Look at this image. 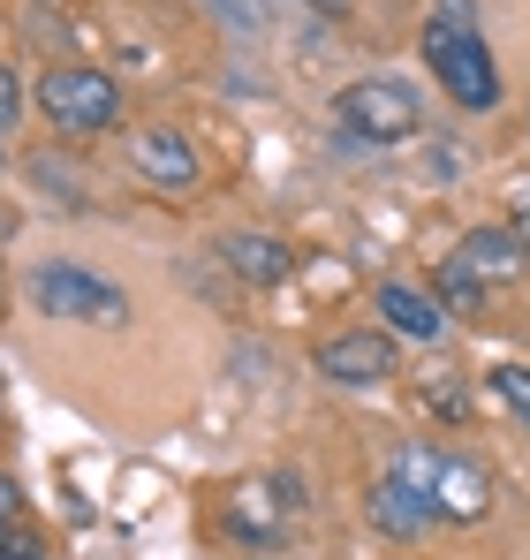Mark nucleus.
Returning <instances> with one entry per match:
<instances>
[{
    "label": "nucleus",
    "instance_id": "f257e3e1",
    "mask_svg": "<svg viewBox=\"0 0 530 560\" xmlns=\"http://www.w3.org/2000/svg\"><path fill=\"white\" fill-rule=\"evenodd\" d=\"M425 61H433L440 92L454 98L462 114H493V106H500V61H493L477 15H470L462 0H447L440 15L425 23Z\"/></svg>",
    "mask_w": 530,
    "mask_h": 560
},
{
    "label": "nucleus",
    "instance_id": "f03ea898",
    "mask_svg": "<svg viewBox=\"0 0 530 560\" xmlns=\"http://www.w3.org/2000/svg\"><path fill=\"white\" fill-rule=\"evenodd\" d=\"M334 121L364 137V144H410L417 121H425V98L410 92L402 77H356L349 92L334 98Z\"/></svg>",
    "mask_w": 530,
    "mask_h": 560
},
{
    "label": "nucleus",
    "instance_id": "7ed1b4c3",
    "mask_svg": "<svg viewBox=\"0 0 530 560\" xmlns=\"http://www.w3.org/2000/svg\"><path fill=\"white\" fill-rule=\"evenodd\" d=\"M38 114H46L61 137H99V129H114L122 92H114L106 69H46V77H38Z\"/></svg>",
    "mask_w": 530,
    "mask_h": 560
},
{
    "label": "nucleus",
    "instance_id": "20e7f679",
    "mask_svg": "<svg viewBox=\"0 0 530 560\" xmlns=\"http://www.w3.org/2000/svg\"><path fill=\"white\" fill-rule=\"evenodd\" d=\"M31 303L46 318H77V326H129V295L114 280L84 273V266H38L31 273Z\"/></svg>",
    "mask_w": 530,
    "mask_h": 560
},
{
    "label": "nucleus",
    "instance_id": "39448f33",
    "mask_svg": "<svg viewBox=\"0 0 530 560\" xmlns=\"http://www.w3.org/2000/svg\"><path fill=\"white\" fill-rule=\"evenodd\" d=\"M394 334H379V326H349V334H326L319 341V378H334V386H379V378H394Z\"/></svg>",
    "mask_w": 530,
    "mask_h": 560
},
{
    "label": "nucleus",
    "instance_id": "423d86ee",
    "mask_svg": "<svg viewBox=\"0 0 530 560\" xmlns=\"http://www.w3.org/2000/svg\"><path fill=\"white\" fill-rule=\"evenodd\" d=\"M454 266L477 280V288H508V280L530 273V250L516 243V228H470L454 243Z\"/></svg>",
    "mask_w": 530,
    "mask_h": 560
},
{
    "label": "nucleus",
    "instance_id": "0eeeda50",
    "mask_svg": "<svg viewBox=\"0 0 530 560\" xmlns=\"http://www.w3.org/2000/svg\"><path fill=\"white\" fill-rule=\"evenodd\" d=\"M129 167L160 189H197V144L182 129H137L129 137Z\"/></svg>",
    "mask_w": 530,
    "mask_h": 560
},
{
    "label": "nucleus",
    "instance_id": "6e6552de",
    "mask_svg": "<svg viewBox=\"0 0 530 560\" xmlns=\"http://www.w3.org/2000/svg\"><path fill=\"white\" fill-rule=\"evenodd\" d=\"M371 311H379L394 334H410V341H440L447 334V303L433 295V288H417V280H379Z\"/></svg>",
    "mask_w": 530,
    "mask_h": 560
},
{
    "label": "nucleus",
    "instance_id": "1a4fd4ad",
    "mask_svg": "<svg viewBox=\"0 0 530 560\" xmlns=\"http://www.w3.org/2000/svg\"><path fill=\"white\" fill-rule=\"evenodd\" d=\"M433 500H440V523H477V515H493V477H485V463H470V455H447Z\"/></svg>",
    "mask_w": 530,
    "mask_h": 560
},
{
    "label": "nucleus",
    "instance_id": "9d476101",
    "mask_svg": "<svg viewBox=\"0 0 530 560\" xmlns=\"http://www.w3.org/2000/svg\"><path fill=\"white\" fill-rule=\"evenodd\" d=\"M433 523H440V508H433L425 492H410V485H394V477L371 485V530H387V538H425Z\"/></svg>",
    "mask_w": 530,
    "mask_h": 560
},
{
    "label": "nucleus",
    "instance_id": "9b49d317",
    "mask_svg": "<svg viewBox=\"0 0 530 560\" xmlns=\"http://www.w3.org/2000/svg\"><path fill=\"white\" fill-rule=\"evenodd\" d=\"M220 250H228V266L251 280V288H280V280L296 273V250L280 235H228Z\"/></svg>",
    "mask_w": 530,
    "mask_h": 560
},
{
    "label": "nucleus",
    "instance_id": "f8f14e48",
    "mask_svg": "<svg viewBox=\"0 0 530 560\" xmlns=\"http://www.w3.org/2000/svg\"><path fill=\"white\" fill-rule=\"evenodd\" d=\"M440 463H447L440 447H425V440H410V447H394V469H387V477L433 500V492H440ZM433 508H440V500H433Z\"/></svg>",
    "mask_w": 530,
    "mask_h": 560
},
{
    "label": "nucleus",
    "instance_id": "ddd939ff",
    "mask_svg": "<svg viewBox=\"0 0 530 560\" xmlns=\"http://www.w3.org/2000/svg\"><path fill=\"white\" fill-rule=\"evenodd\" d=\"M235 530H243V538H258V546H273V538H280V515L265 508V492H251V485L235 492Z\"/></svg>",
    "mask_w": 530,
    "mask_h": 560
},
{
    "label": "nucleus",
    "instance_id": "4468645a",
    "mask_svg": "<svg viewBox=\"0 0 530 560\" xmlns=\"http://www.w3.org/2000/svg\"><path fill=\"white\" fill-rule=\"evenodd\" d=\"M433 295H440L447 311H477V303H485V288H477L470 273H462L454 258H440V273H433Z\"/></svg>",
    "mask_w": 530,
    "mask_h": 560
},
{
    "label": "nucleus",
    "instance_id": "2eb2a0df",
    "mask_svg": "<svg viewBox=\"0 0 530 560\" xmlns=\"http://www.w3.org/2000/svg\"><path fill=\"white\" fill-rule=\"evenodd\" d=\"M493 394L530 424V364H500V372H493Z\"/></svg>",
    "mask_w": 530,
    "mask_h": 560
},
{
    "label": "nucleus",
    "instance_id": "dca6fc26",
    "mask_svg": "<svg viewBox=\"0 0 530 560\" xmlns=\"http://www.w3.org/2000/svg\"><path fill=\"white\" fill-rule=\"evenodd\" d=\"M417 401H425V409H440L447 424H462V409H470V401H462V386H454V378H425V386H417Z\"/></svg>",
    "mask_w": 530,
    "mask_h": 560
},
{
    "label": "nucleus",
    "instance_id": "f3484780",
    "mask_svg": "<svg viewBox=\"0 0 530 560\" xmlns=\"http://www.w3.org/2000/svg\"><path fill=\"white\" fill-rule=\"evenodd\" d=\"M15 114H23V92H15V77H8V69H0V137H8V129H15Z\"/></svg>",
    "mask_w": 530,
    "mask_h": 560
},
{
    "label": "nucleus",
    "instance_id": "a211bd4d",
    "mask_svg": "<svg viewBox=\"0 0 530 560\" xmlns=\"http://www.w3.org/2000/svg\"><path fill=\"white\" fill-rule=\"evenodd\" d=\"M15 508H23V492H15V477H0V538H8V523H15Z\"/></svg>",
    "mask_w": 530,
    "mask_h": 560
},
{
    "label": "nucleus",
    "instance_id": "6ab92c4d",
    "mask_svg": "<svg viewBox=\"0 0 530 560\" xmlns=\"http://www.w3.org/2000/svg\"><path fill=\"white\" fill-rule=\"evenodd\" d=\"M0 560H46V553H38V546H8V538H0Z\"/></svg>",
    "mask_w": 530,
    "mask_h": 560
},
{
    "label": "nucleus",
    "instance_id": "aec40b11",
    "mask_svg": "<svg viewBox=\"0 0 530 560\" xmlns=\"http://www.w3.org/2000/svg\"><path fill=\"white\" fill-rule=\"evenodd\" d=\"M508 228H516V243H523V250H530V205H523V212H516V220H508Z\"/></svg>",
    "mask_w": 530,
    "mask_h": 560
},
{
    "label": "nucleus",
    "instance_id": "412c9836",
    "mask_svg": "<svg viewBox=\"0 0 530 560\" xmlns=\"http://www.w3.org/2000/svg\"><path fill=\"white\" fill-rule=\"evenodd\" d=\"M311 8H342V0H311Z\"/></svg>",
    "mask_w": 530,
    "mask_h": 560
},
{
    "label": "nucleus",
    "instance_id": "4be33fe9",
    "mask_svg": "<svg viewBox=\"0 0 530 560\" xmlns=\"http://www.w3.org/2000/svg\"><path fill=\"white\" fill-rule=\"evenodd\" d=\"M0 160H8V152H0Z\"/></svg>",
    "mask_w": 530,
    "mask_h": 560
}]
</instances>
